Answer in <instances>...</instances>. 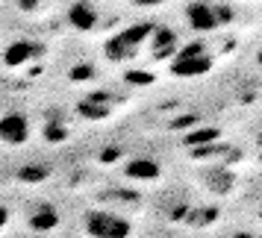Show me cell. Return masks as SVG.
Masks as SVG:
<instances>
[{"instance_id": "1", "label": "cell", "mask_w": 262, "mask_h": 238, "mask_svg": "<svg viewBox=\"0 0 262 238\" xmlns=\"http://www.w3.org/2000/svg\"><path fill=\"white\" fill-rule=\"evenodd\" d=\"M154 33H156L154 24H133V27H127V30L115 33V36L103 44V56H106L109 62H124L127 56H133L136 50L142 47L147 38H154Z\"/></svg>"}, {"instance_id": "2", "label": "cell", "mask_w": 262, "mask_h": 238, "mask_svg": "<svg viewBox=\"0 0 262 238\" xmlns=\"http://www.w3.org/2000/svg\"><path fill=\"white\" fill-rule=\"evenodd\" d=\"M83 226H85V232H89V238H130V232H133L130 221L115 212H109V209H92V212H85Z\"/></svg>"}, {"instance_id": "3", "label": "cell", "mask_w": 262, "mask_h": 238, "mask_svg": "<svg viewBox=\"0 0 262 238\" xmlns=\"http://www.w3.org/2000/svg\"><path fill=\"white\" fill-rule=\"evenodd\" d=\"M209 68H212V59L203 50V44H189L186 50H180L177 56H174V62H171L174 77H201Z\"/></svg>"}, {"instance_id": "4", "label": "cell", "mask_w": 262, "mask_h": 238, "mask_svg": "<svg viewBox=\"0 0 262 238\" xmlns=\"http://www.w3.org/2000/svg\"><path fill=\"white\" fill-rule=\"evenodd\" d=\"M227 15L212 6V3H203V0H194L186 6V21H189L191 30H198V33H209V30H218V27L224 24Z\"/></svg>"}, {"instance_id": "5", "label": "cell", "mask_w": 262, "mask_h": 238, "mask_svg": "<svg viewBox=\"0 0 262 238\" xmlns=\"http://www.w3.org/2000/svg\"><path fill=\"white\" fill-rule=\"evenodd\" d=\"M30 132H33V127L24 112H6L0 121V138L6 147H24L30 141Z\"/></svg>"}, {"instance_id": "6", "label": "cell", "mask_w": 262, "mask_h": 238, "mask_svg": "<svg viewBox=\"0 0 262 238\" xmlns=\"http://www.w3.org/2000/svg\"><path fill=\"white\" fill-rule=\"evenodd\" d=\"M97 6L92 0H74L71 9H68V24L77 27V30H92L97 24Z\"/></svg>"}, {"instance_id": "7", "label": "cell", "mask_w": 262, "mask_h": 238, "mask_svg": "<svg viewBox=\"0 0 262 238\" xmlns=\"http://www.w3.org/2000/svg\"><path fill=\"white\" fill-rule=\"evenodd\" d=\"M33 56H38V44H33V41H12L6 47V53H3V65L6 68H21Z\"/></svg>"}, {"instance_id": "8", "label": "cell", "mask_w": 262, "mask_h": 238, "mask_svg": "<svg viewBox=\"0 0 262 238\" xmlns=\"http://www.w3.org/2000/svg\"><path fill=\"white\" fill-rule=\"evenodd\" d=\"M124 174L130 179H139V182H154L159 177V165H156L154 159H130L124 165Z\"/></svg>"}, {"instance_id": "9", "label": "cell", "mask_w": 262, "mask_h": 238, "mask_svg": "<svg viewBox=\"0 0 262 238\" xmlns=\"http://www.w3.org/2000/svg\"><path fill=\"white\" fill-rule=\"evenodd\" d=\"M103 91H92V94L85 97L83 103H80V115L83 118H89V121H103V118H109V103L103 100Z\"/></svg>"}, {"instance_id": "10", "label": "cell", "mask_w": 262, "mask_h": 238, "mask_svg": "<svg viewBox=\"0 0 262 238\" xmlns=\"http://www.w3.org/2000/svg\"><path fill=\"white\" fill-rule=\"evenodd\" d=\"M56 224H59V212H56L53 206H41V209H36L33 218H30V226H33L36 232H50V229H56Z\"/></svg>"}, {"instance_id": "11", "label": "cell", "mask_w": 262, "mask_h": 238, "mask_svg": "<svg viewBox=\"0 0 262 238\" xmlns=\"http://www.w3.org/2000/svg\"><path fill=\"white\" fill-rule=\"evenodd\" d=\"M203 182H206V185H209L212 191L224 194V191L233 188V174H227L224 168H212L209 174H203Z\"/></svg>"}, {"instance_id": "12", "label": "cell", "mask_w": 262, "mask_h": 238, "mask_svg": "<svg viewBox=\"0 0 262 238\" xmlns=\"http://www.w3.org/2000/svg\"><path fill=\"white\" fill-rule=\"evenodd\" d=\"M221 138V130H215V127H203V130H194V132H189L186 135V147H206V144H212V141H218Z\"/></svg>"}, {"instance_id": "13", "label": "cell", "mask_w": 262, "mask_h": 238, "mask_svg": "<svg viewBox=\"0 0 262 238\" xmlns=\"http://www.w3.org/2000/svg\"><path fill=\"white\" fill-rule=\"evenodd\" d=\"M150 44H154V53H168V50L177 47V36L171 33V30H156L154 38H150Z\"/></svg>"}, {"instance_id": "14", "label": "cell", "mask_w": 262, "mask_h": 238, "mask_svg": "<svg viewBox=\"0 0 262 238\" xmlns=\"http://www.w3.org/2000/svg\"><path fill=\"white\" fill-rule=\"evenodd\" d=\"M48 174H50L48 165H36V168L27 165L18 171V179H24V182H41V179H48Z\"/></svg>"}, {"instance_id": "15", "label": "cell", "mask_w": 262, "mask_h": 238, "mask_svg": "<svg viewBox=\"0 0 262 238\" xmlns=\"http://www.w3.org/2000/svg\"><path fill=\"white\" fill-rule=\"evenodd\" d=\"M136 6H159V3H165V0H133Z\"/></svg>"}, {"instance_id": "16", "label": "cell", "mask_w": 262, "mask_h": 238, "mask_svg": "<svg viewBox=\"0 0 262 238\" xmlns=\"http://www.w3.org/2000/svg\"><path fill=\"white\" fill-rule=\"evenodd\" d=\"M18 6L21 9H33V6H38V0H18Z\"/></svg>"}, {"instance_id": "17", "label": "cell", "mask_w": 262, "mask_h": 238, "mask_svg": "<svg viewBox=\"0 0 262 238\" xmlns=\"http://www.w3.org/2000/svg\"><path fill=\"white\" fill-rule=\"evenodd\" d=\"M227 238H256V235H250V232H233V235H227Z\"/></svg>"}, {"instance_id": "18", "label": "cell", "mask_w": 262, "mask_h": 238, "mask_svg": "<svg viewBox=\"0 0 262 238\" xmlns=\"http://www.w3.org/2000/svg\"><path fill=\"white\" fill-rule=\"evenodd\" d=\"M256 65H259V68H262V47L256 50Z\"/></svg>"}, {"instance_id": "19", "label": "cell", "mask_w": 262, "mask_h": 238, "mask_svg": "<svg viewBox=\"0 0 262 238\" xmlns=\"http://www.w3.org/2000/svg\"><path fill=\"white\" fill-rule=\"evenodd\" d=\"M256 141H259V147H262V132H259V138H256Z\"/></svg>"}]
</instances>
